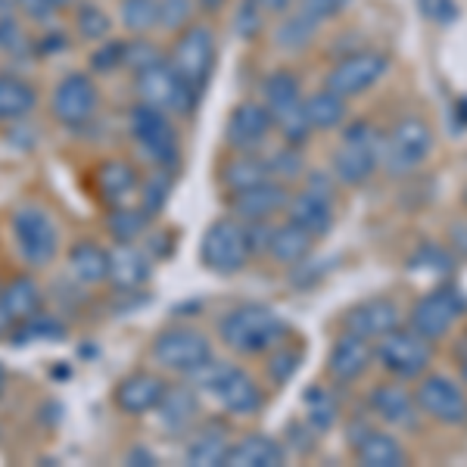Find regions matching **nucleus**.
Segmentation results:
<instances>
[{
    "instance_id": "1",
    "label": "nucleus",
    "mask_w": 467,
    "mask_h": 467,
    "mask_svg": "<svg viewBox=\"0 0 467 467\" xmlns=\"http://www.w3.org/2000/svg\"><path fill=\"white\" fill-rule=\"evenodd\" d=\"M218 337L228 349L240 356H259L275 346L284 343L287 337V321L275 312L271 306L262 303H244L231 308L222 321H218Z\"/></svg>"
},
{
    "instance_id": "2",
    "label": "nucleus",
    "mask_w": 467,
    "mask_h": 467,
    "mask_svg": "<svg viewBox=\"0 0 467 467\" xmlns=\"http://www.w3.org/2000/svg\"><path fill=\"white\" fill-rule=\"evenodd\" d=\"M193 387H200L202 393H209L222 405L224 411L234 414V418H250L265 405V393L255 383L244 368L231 365V361H215L209 358L206 365L197 368L191 374Z\"/></svg>"
},
{
    "instance_id": "3",
    "label": "nucleus",
    "mask_w": 467,
    "mask_h": 467,
    "mask_svg": "<svg viewBox=\"0 0 467 467\" xmlns=\"http://www.w3.org/2000/svg\"><path fill=\"white\" fill-rule=\"evenodd\" d=\"M128 131H131V140L138 144L140 156L150 165H156V171L178 169L181 162L178 131L171 125L169 112L138 103V107H131V112H128Z\"/></svg>"
},
{
    "instance_id": "4",
    "label": "nucleus",
    "mask_w": 467,
    "mask_h": 467,
    "mask_svg": "<svg viewBox=\"0 0 467 467\" xmlns=\"http://www.w3.org/2000/svg\"><path fill=\"white\" fill-rule=\"evenodd\" d=\"M433 128L427 125V119L420 116H405L393 125V131L383 134V153L380 165L389 178H409L420 165L427 162V156L433 153Z\"/></svg>"
},
{
    "instance_id": "5",
    "label": "nucleus",
    "mask_w": 467,
    "mask_h": 467,
    "mask_svg": "<svg viewBox=\"0 0 467 467\" xmlns=\"http://www.w3.org/2000/svg\"><path fill=\"white\" fill-rule=\"evenodd\" d=\"M383 153V134L368 122H352L346 125L340 147L334 150V178L340 184L358 187L378 171Z\"/></svg>"
},
{
    "instance_id": "6",
    "label": "nucleus",
    "mask_w": 467,
    "mask_h": 467,
    "mask_svg": "<svg viewBox=\"0 0 467 467\" xmlns=\"http://www.w3.org/2000/svg\"><path fill=\"white\" fill-rule=\"evenodd\" d=\"M134 90H138L140 103L181 119H191L200 103V97L187 88V81L175 72V66L169 59H160V63L147 66L144 72L134 75Z\"/></svg>"
},
{
    "instance_id": "7",
    "label": "nucleus",
    "mask_w": 467,
    "mask_h": 467,
    "mask_svg": "<svg viewBox=\"0 0 467 467\" xmlns=\"http://www.w3.org/2000/svg\"><path fill=\"white\" fill-rule=\"evenodd\" d=\"M10 234L19 259L28 268H47L59 253V231L47 209L41 206H19L10 215Z\"/></svg>"
},
{
    "instance_id": "8",
    "label": "nucleus",
    "mask_w": 467,
    "mask_h": 467,
    "mask_svg": "<svg viewBox=\"0 0 467 467\" xmlns=\"http://www.w3.org/2000/svg\"><path fill=\"white\" fill-rule=\"evenodd\" d=\"M250 240H246V224L240 218H218L206 228L200 244V262L213 275H237L250 262Z\"/></svg>"
},
{
    "instance_id": "9",
    "label": "nucleus",
    "mask_w": 467,
    "mask_h": 467,
    "mask_svg": "<svg viewBox=\"0 0 467 467\" xmlns=\"http://www.w3.org/2000/svg\"><path fill=\"white\" fill-rule=\"evenodd\" d=\"M215 32L209 26H187L181 37L171 47L169 63L175 66V72L187 81V88L197 97H202V90L209 88L215 72Z\"/></svg>"
},
{
    "instance_id": "10",
    "label": "nucleus",
    "mask_w": 467,
    "mask_h": 467,
    "mask_svg": "<svg viewBox=\"0 0 467 467\" xmlns=\"http://www.w3.org/2000/svg\"><path fill=\"white\" fill-rule=\"evenodd\" d=\"M374 358L380 361V368L396 378H420L433 361V340H427L424 334L411 327H396L389 334H383L374 349Z\"/></svg>"
},
{
    "instance_id": "11",
    "label": "nucleus",
    "mask_w": 467,
    "mask_h": 467,
    "mask_svg": "<svg viewBox=\"0 0 467 467\" xmlns=\"http://www.w3.org/2000/svg\"><path fill=\"white\" fill-rule=\"evenodd\" d=\"M389 72V57L380 50H356V54H346L343 59H337L334 69L327 72L324 88L334 90L343 100L361 97L365 90H371L383 75Z\"/></svg>"
},
{
    "instance_id": "12",
    "label": "nucleus",
    "mask_w": 467,
    "mask_h": 467,
    "mask_svg": "<svg viewBox=\"0 0 467 467\" xmlns=\"http://www.w3.org/2000/svg\"><path fill=\"white\" fill-rule=\"evenodd\" d=\"M153 358L165 371L191 378L197 368L213 358V343L206 340V334L193 327H169L153 340Z\"/></svg>"
},
{
    "instance_id": "13",
    "label": "nucleus",
    "mask_w": 467,
    "mask_h": 467,
    "mask_svg": "<svg viewBox=\"0 0 467 467\" xmlns=\"http://www.w3.org/2000/svg\"><path fill=\"white\" fill-rule=\"evenodd\" d=\"M418 409L431 420L442 427H462L467 424V396L455 380L446 374H431L418 383Z\"/></svg>"
},
{
    "instance_id": "14",
    "label": "nucleus",
    "mask_w": 467,
    "mask_h": 467,
    "mask_svg": "<svg viewBox=\"0 0 467 467\" xmlns=\"http://www.w3.org/2000/svg\"><path fill=\"white\" fill-rule=\"evenodd\" d=\"M467 299L458 293L451 284H442L433 293H427L424 299H418V306L411 308V327L418 334H424L427 340H440L451 330V324L464 315Z\"/></svg>"
},
{
    "instance_id": "15",
    "label": "nucleus",
    "mask_w": 467,
    "mask_h": 467,
    "mask_svg": "<svg viewBox=\"0 0 467 467\" xmlns=\"http://www.w3.org/2000/svg\"><path fill=\"white\" fill-rule=\"evenodd\" d=\"M97 85L90 81V75L85 72H69L54 90V100H50V112L59 125L66 128H81L94 119L97 112Z\"/></svg>"
},
{
    "instance_id": "16",
    "label": "nucleus",
    "mask_w": 467,
    "mask_h": 467,
    "mask_svg": "<svg viewBox=\"0 0 467 467\" xmlns=\"http://www.w3.org/2000/svg\"><path fill=\"white\" fill-rule=\"evenodd\" d=\"M271 131H275V119L265 103H240L224 125V140L234 153H255L265 147Z\"/></svg>"
},
{
    "instance_id": "17",
    "label": "nucleus",
    "mask_w": 467,
    "mask_h": 467,
    "mask_svg": "<svg viewBox=\"0 0 467 467\" xmlns=\"http://www.w3.org/2000/svg\"><path fill=\"white\" fill-rule=\"evenodd\" d=\"M290 202V191L281 181L268 178L255 187H246L240 193H231V213L244 224L250 222H271V215L284 213Z\"/></svg>"
},
{
    "instance_id": "18",
    "label": "nucleus",
    "mask_w": 467,
    "mask_h": 467,
    "mask_svg": "<svg viewBox=\"0 0 467 467\" xmlns=\"http://www.w3.org/2000/svg\"><path fill=\"white\" fill-rule=\"evenodd\" d=\"M165 393H169V383H165L160 374L134 371L119 380L116 393H112V402H116V409L128 414V418H140V414L160 409Z\"/></svg>"
},
{
    "instance_id": "19",
    "label": "nucleus",
    "mask_w": 467,
    "mask_h": 467,
    "mask_svg": "<svg viewBox=\"0 0 467 467\" xmlns=\"http://www.w3.org/2000/svg\"><path fill=\"white\" fill-rule=\"evenodd\" d=\"M371 361H374L371 340L352 334V330H343V334L334 340V346H330L327 371L337 383H352L371 368Z\"/></svg>"
},
{
    "instance_id": "20",
    "label": "nucleus",
    "mask_w": 467,
    "mask_h": 467,
    "mask_svg": "<svg viewBox=\"0 0 467 467\" xmlns=\"http://www.w3.org/2000/svg\"><path fill=\"white\" fill-rule=\"evenodd\" d=\"M399 327V306L387 296H374L365 303L352 306L343 318V330L365 337V340H380L383 334Z\"/></svg>"
},
{
    "instance_id": "21",
    "label": "nucleus",
    "mask_w": 467,
    "mask_h": 467,
    "mask_svg": "<svg viewBox=\"0 0 467 467\" xmlns=\"http://www.w3.org/2000/svg\"><path fill=\"white\" fill-rule=\"evenodd\" d=\"M94 187L107 206H128V200L140 191L138 169L125 160H107L94 169Z\"/></svg>"
},
{
    "instance_id": "22",
    "label": "nucleus",
    "mask_w": 467,
    "mask_h": 467,
    "mask_svg": "<svg viewBox=\"0 0 467 467\" xmlns=\"http://www.w3.org/2000/svg\"><path fill=\"white\" fill-rule=\"evenodd\" d=\"M116 293H134L150 281V259L140 246L116 244L109 250V277Z\"/></svg>"
},
{
    "instance_id": "23",
    "label": "nucleus",
    "mask_w": 467,
    "mask_h": 467,
    "mask_svg": "<svg viewBox=\"0 0 467 467\" xmlns=\"http://www.w3.org/2000/svg\"><path fill=\"white\" fill-rule=\"evenodd\" d=\"M287 215L293 224L306 228L312 237H324L330 231V224H334V197L315 191V187H306L296 197H290Z\"/></svg>"
},
{
    "instance_id": "24",
    "label": "nucleus",
    "mask_w": 467,
    "mask_h": 467,
    "mask_svg": "<svg viewBox=\"0 0 467 467\" xmlns=\"http://www.w3.org/2000/svg\"><path fill=\"white\" fill-rule=\"evenodd\" d=\"M281 464H284L281 442L271 440V436L253 433V436H244V440L231 442L222 467H281Z\"/></svg>"
},
{
    "instance_id": "25",
    "label": "nucleus",
    "mask_w": 467,
    "mask_h": 467,
    "mask_svg": "<svg viewBox=\"0 0 467 467\" xmlns=\"http://www.w3.org/2000/svg\"><path fill=\"white\" fill-rule=\"evenodd\" d=\"M371 411L389 427H414V420H418V399L405 393L402 387L383 383V387H374L371 393Z\"/></svg>"
},
{
    "instance_id": "26",
    "label": "nucleus",
    "mask_w": 467,
    "mask_h": 467,
    "mask_svg": "<svg viewBox=\"0 0 467 467\" xmlns=\"http://www.w3.org/2000/svg\"><path fill=\"white\" fill-rule=\"evenodd\" d=\"M156 411H160L162 431L187 433L193 424H197V414H200L197 393H193L191 387H169V393L162 396V402Z\"/></svg>"
},
{
    "instance_id": "27",
    "label": "nucleus",
    "mask_w": 467,
    "mask_h": 467,
    "mask_svg": "<svg viewBox=\"0 0 467 467\" xmlns=\"http://www.w3.org/2000/svg\"><path fill=\"white\" fill-rule=\"evenodd\" d=\"M303 100V85H299V78L290 69H275L262 81V103L268 107L271 119L284 116V112L299 107Z\"/></svg>"
},
{
    "instance_id": "28",
    "label": "nucleus",
    "mask_w": 467,
    "mask_h": 467,
    "mask_svg": "<svg viewBox=\"0 0 467 467\" xmlns=\"http://www.w3.org/2000/svg\"><path fill=\"white\" fill-rule=\"evenodd\" d=\"M315 250V237L299 224H281V228H271V240H268V253L275 255L281 265H293L308 259V253Z\"/></svg>"
},
{
    "instance_id": "29",
    "label": "nucleus",
    "mask_w": 467,
    "mask_h": 467,
    "mask_svg": "<svg viewBox=\"0 0 467 467\" xmlns=\"http://www.w3.org/2000/svg\"><path fill=\"white\" fill-rule=\"evenodd\" d=\"M228 449H231L228 431L218 424H206L202 431L191 436V442H187V449H184V462L197 464V467H215V464H224Z\"/></svg>"
},
{
    "instance_id": "30",
    "label": "nucleus",
    "mask_w": 467,
    "mask_h": 467,
    "mask_svg": "<svg viewBox=\"0 0 467 467\" xmlns=\"http://www.w3.org/2000/svg\"><path fill=\"white\" fill-rule=\"evenodd\" d=\"M69 271L88 287L103 284L109 277V253L97 246L94 240H78L69 250Z\"/></svg>"
},
{
    "instance_id": "31",
    "label": "nucleus",
    "mask_w": 467,
    "mask_h": 467,
    "mask_svg": "<svg viewBox=\"0 0 467 467\" xmlns=\"http://www.w3.org/2000/svg\"><path fill=\"white\" fill-rule=\"evenodd\" d=\"M321 22H315L312 16H306L303 10H287L281 16L275 28V47L284 50V54H299V50H306L308 44L315 41V35H318Z\"/></svg>"
},
{
    "instance_id": "32",
    "label": "nucleus",
    "mask_w": 467,
    "mask_h": 467,
    "mask_svg": "<svg viewBox=\"0 0 467 467\" xmlns=\"http://www.w3.org/2000/svg\"><path fill=\"white\" fill-rule=\"evenodd\" d=\"M358 464L365 467H405L409 464V451L402 449V442L389 433H368L365 440L356 446Z\"/></svg>"
},
{
    "instance_id": "33",
    "label": "nucleus",
    "mask_w": 467,
    "mask_h": 467,
    "mask_svg": "<svg viewBox=\"0 0 467 467\" xmlns=\"http://www.w3.org/2000/svg\"><path fill=\"white\" fill-rule=\"evenodd\" d=\"M268 178H271L268 160H259L255 153H237V160H231L222 169V184L228 187V193H240V191H246V187H255Z\"/></svg>"
},
{
    "instance_id": "34",
    "label": "nucleus",
    "mask_w": 467,
    "mask_h": 467,
    "mask_svg": "<svg viewBox=\"0 0 467 467\" xmlns=\"http://www.w3.org/2000/svg\"><path fill=\"white\" fill-rule=\"evenodd\" d=\"M37 94L28 81L13 78V75H0V122H13V119H26L35 109Z\"/></svg>"
},
{
    "instance_id": "35",
    "label": "nucleus",
    "mask_w": 467,
    "mask_h": 467,
    "mask_svg": "<svg viewBox=\"0 0 467 467\" xmlns=\"http://www.w3.org/2000/svg\"><path fill=\"white\" fill-rule=\"evenodd\" d=\"M306 112L315 131H334V128H340L346 122V116H349L343 97H337L334 90H327V88L306 97Z\"/></svg>"
},
{
    "instance_id": "36",
    "label": "nucleus",
    "mask_w": 467,
    "mask_h": 467,
    "mask_svg": "<svg viewBox=\"0 0 467 467\" xmlns=\"http://www.w3.org/2000/svg\"><path fill=\"white\" fill-rule=\"evenodd\" d=\"M4 296H6V306H10L16 324L41 312V287H37V281L28 275L10 277V281L4 284Z\"/></svg>"
},
{
    "instance_id": "37",
    "label": "nucleus",
    "mask_w": 467,
    "mask_h": 467,
    "mask_svg": "<svg viewBox=\"0 0 467 467\" xmlns=\"http://www.w3.org/2000/svg\"><path fill=\"white\" fill-rule=\"evenodd\" d=\"M66 337V324L57 318V315H47V312H37L32 318L19 321L16 330H13V343H32V340H50V343H59Z\"/></svg>"
},
{
    "instance_id": "38",
    "label": "nucleus",
    "mask_w": 467,
    "mask_h": 467,
    "mask_svg": "<svg viewBox=\"0 0 467 467\" xmlns=\"http://www.w3.org/2000/svg\"><path fill=\"white\" fill-rule=\"evenodd\" d=\"M150 213L144 206L140 209H128V206H112V213L107 215V231L116 237V244H131L138 240L147 228Z\"/></svg>"
},
{
    "instance_id": "39",
    "label": "nucleus",
    "mask_w": 467,
    "mask_h": 467,
    "mask_svg": "<svg viewBox=\"0 0 467 467\" xmlns=\"http://www.w3.org/2000/svg\"><path fill=\"white\" fill-rule=\"evenodd\" d=\"M303 405H306V424H312L318 433L330 431V427L337 424V402L327 389L308 387V393L303 396Z\"/></svg>"
},
{
    "instance_id": "40",
    "label": "nucleus",
    "mask_w": 467,
    "mask_h": 467,
    "mask_svg": "<svg viewBox=\"0 0 467 467\" xmlns=\"http://www.w3.org/2000/svg\"><path fill=\"white\" fill-rule=\"evenodd\" d=\"M122 26L134 35H147L160 26V0H122Z\"/></svg>"
},
{
    "instance_id": "41",
    "label": "nucleus",
    "mask_w": 467,
    "mask_h": 467,
    "mask_svg": "<svg viewBox=\"0 0 467 467\" xmlns=\"http://www.w3.org/2000/svg\"><path fill=\"white\" fill-rule=\"evenodd\" d=\"M409 268L418 271V275H436V277L451 275V271H455V265H451V255L442 250V246H436V244L420 246V250L411 255Z\"/></svg>"
},
{
    "instance_id": "42",
    "label": "nucleus",
    "mask_w": 467,
    "mask_h": 467,
    "mask_svg": "<svg viewBox=\"0 0 467 467\" xmlns=\"http://www.w3.org/2000/svg\"><path fill=\"white\" fill-rule=\"evenodd\" d=\"M265 16L259 0H240L237 6V19H234V32H237L240 41H255L265 28Z\"/></svg>"
},
{
    "instance_id": "43",
    "label": "nucleus",
    "mask_w": 467,
    "mask_h": 467,
    "mask_svg": "<svg viewBox=\"0 0 467 467\" xmlns=\"http://www.w3.org/2000/svg\"><path fill=\"white\" fill-rule=\"evenodd\" d=\"M75 26H78V35L85 37V41H103V37L109 35L112 22H109L107 13L100 10V6L81 4L78 6V16H75Z\"/></svg>"
},
{
    "instance_id": "44",
    "label": "nucleus",
    "mask_w": 467,
    "mask_h": 467,
    "mask_svg": "<svg viewBox=\"0 0 467 467\" xmlns=\"http://www.w3.org/2000/svg\"><path fill=\"white\" fill-rule=\"evenodd\" d=\"M160 59H165L162 50L156 47V44L144 41V37H138V41H125V69H131L134 75L144 72L147 66L160 63Z\"/></svg>"
},
{
    "instance_id": "45",
    "label": "nucleus",
    "mask_w": 467,
    "mask_h": 467,
    "mask_svg": "<svg viewBox=\"0 0 467 467\" xmlns=\"http://www.w3.org/2000/svg\"><path fill=\"white\" fill-rule=\"evenodd\" d=\"M299 361H303V349L293 352L290 346H275V352H271L268 358V374L275 383H287L293 374H296Z\"/></svg>"
},
{
    "instance_id": "46",
    "label": "nucleus",
    "mask_w": 467,
    "mask_h": 467,
    "mask_svg": "<svg viewBox=\"0 0 467 467\" xmlns=\"http://www.w3.org/2000/svg\"><path fill=\"white\" fill-rule=\"evenodd\" d=\"M193 19V0H160V26L169 32H184Z\"/></svg>"
},
{
    "instance_id": "47",
    "label": "nucleus",
    "mask_w": 467,
    "mask_h": 467,
    "mask_svg": "<svg viewBox=\"0 0 467 467\" xmlns=\"http://www.w3.org/2000/svg\"><path fill=\"white\" fill-rule=\"evenodd\" d=\"M169 187H171L169 175H165V171H156V175L144 181V187H140V206H144L147 213H160L165 206V200H169Z\"/></svg>"
},
{
    "instance_id": "48",
    "label": "nucleus",
    "mask_w": 467,
    "mask_h": 467,
    "mask_svg": "<svg viewBox=\"0 0 467 467\" xmlns=\"http://www.w3.org/2000/svg\"><path fill=\"white\" fill-rule=\"evenodd\" d=\"M271 165V178H284V181H290V178H296V175H303V153H299V147H284L281 153H275L268 160Z\"/></svg>"
},
{
    "instance_id": "49",
    "label": "nucleus",
    "mask_w": 467,
    "mask_h": 467,
    "mask_svg": "<svg viewBox=\"0 0 467 467\" xmlns=\"http://www.w3.org/2000/svg\"><path fill=\"white\" fill-rule=\"evenodd\" d=\"M90 66H94V72H112L125 66V41H103L90 54Z\"/></svg>"
},
{
    "instance_id": "50",
    "label": "nucleus",
    "mask_w": 467,
    "mask_h": 467,
    "mask_svg": "<svg viewBox=\"0 0 467 467\" xmlns=\"http://www.w3.org/2000/svg\"><path fill=\"white\" fill-rule=\"evenodd\" d=\"M420 10V16L433 26H451L458 19V4L455 0H414Z\"/></svg>"
},
{
    "instance_id": "51",
    "label": "nucleus",
    "mask_w": 467,
    "mask_h": 467,
    "mask_svg": "<svg viewBox=\"0 0 467 467\" xmlns=\"http://www.w3.org/2000/svg\"><path fill=\"white\" fill-rule=\"evenodd\" d=\"M296 6L315 22H327V19L340 16L346 6H349V0H299Z\"/></svg>"
},
{
    "instance_id": "52",
    "label": "nucleus",
    "mask_w": 467,
    "mask_h": 467,
    "mask_svg": "<svg viewBox=\"0 0 467 467\" xmlns=\"http://www.w3.org/2000/svg\"><path fill=\"white\" fill-rule=\"evenodd\" d=\"M26 47V35H22L19 22L10 13H0V50L4 54H19Z\"/></svg>"
},
{
    "instance_id": "53",
    "label": "nucleus",
    "mask_w": 467,
    "mask_h": 467,
    "mask_svg": "<svg viewBox=\"0 0 467 467\" xmlns=\"http://www.w3.org/2000/svg\"><path fill=\"white\" fill-rule=\"evenodd\" d=\"M16 4L26 10V16H32V19H47L50 13H54V6H50L47 0H16Z\"/></svg>"
},
{
    "instance_id": "54",
    "label": "nucleus",
    "mask_w": 467,
    "mask_h": 467,
    "mask_svg": "<svg viewBox=\"0 0 467 467\" xmlns=\"http://www.w3.org/2000/svg\"><path fill=\"white\" fill-rule=\"evenodd\" d=\"M13 330H16V318H13L10 306H6L4 287H0V337H13Z\"/></svg>"
},
{
    "instance_id": "55",
    "label": "nucleus",
    "mask_w": 467,
    "mask_h": 467,
    "mask_svg": "<svg viewBox=\"0 0 467 467\" xmlns=\"http://www.w3.org/2000/svg\"><path fill=\"white\" fill-rule=\"evenodd\" d=\"M259 4L268 16H284V13L293 10V4H299V0H259Z\"/></svg>"
},
{
    "instance_id": "56",
    "label": "nucleus",
    "mask_w": 467,
    "mask_h": 467,
    "mask_svg": "<svg viewBox=\"0 0 467 467\" xmlns=\"http://www.w3.org/2000/svg\"><path fill=\"white\" fill-rule=\"evenodd\" d=\"M138 462H140V464H156V458L150 455L147 449H140V446H138V449L131 451V455H128V464H138Z\"/></svg>"
},
{
    "instance_id": "57",
    "label": "nucleus",
    "mask_w": 467,
    "mask_h": 467,
    "mask_svg": "<svg viewBox=\"0 0 467 467\" xmlns=\"http://www.w3.org/2000/svg\"><path fill=\"white\" fill-rule=\"evenodd\" d=\"M197 4H200L206 13H218V10L224 6V0H197Z\"/></svg>"
},
{
    "instance_id": "58",
    "label": "nucleus",
    "mask_w": 467,
    "mask_h": 467,
    "mask_svg": "<svg viewBox=\"0 0 467 467\" xmlns=\"http://www.w3.org/2000/svg\"><path fill=\"white\" fill-rule=\"evenodd\" d=\"M4 389H6V371H4V365H0V399H4Z\"/></svg>"
},
{
    "instance_id": "59",
    "label": "nucleus",
    "mask_w": 467,
    "mask_h": 467,
    "mask_svg": "<svg viewBox=\"0 0 467 467\" xmlns=\"http://www.w3.org/2000/svg\"><path fill=\"white\" fill-rule=\"evenodd\" d=\"M50 6H54V10H59V6H66V4H72V0H47Z\"/></svg>"
},
{
    "instance_id": "60",
    "label": "nucleus",
    "mask_w": 467,
    "mask_h": 467,
    "mask_svg": "<svg viewBox=\"0 0 467 467\" xmlns=\"http://www.w3.org/2000/svg\"><path fill=\"white\" fill-rule=\"evenodd\" d=\"M462 380L467 383V356H464V361H462Z\"/></svg>"
},
{
    "instance_id": "61",
    "label": "nucleus",
    "mask_w": 467,
    "mask_h": 467,
    "mask_svg": "<svg viewBox=\"0 0 467 467\" xmlns=\"http://www.w3.org/2000/svg\"><path fill=\"white\" fill-rule=\"evenodd\" d=\"M464 206H467V187H464Z\"/></svg>"
}]
</instances>
